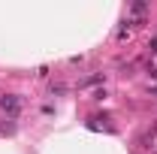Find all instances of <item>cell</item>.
Here are the masks:
<instances>
[{"instance_id": "3957f363", "label": "cell", "mask_w": 157, "mask_h": 154, "mask_svg": "<svg viewBox=\"0 0 157 154\" xmlns=\"http://www.w3.org/2000/svg\"><path fill=\"white\" fill-rule=\"evenodd\" d=\"M151 52H154V55H157V39H151Z\"/></svg>"}, {"instance_id": "7a4b0ae2", "label": "cell", "mask_w": 157, "mask_h": 154, "mask_svg": "<svg viewBox=\"0 0 157 154\" xmlns=\"http://www.w3.org/2000/svg\"><path fill=\"white\" fill-rule=\"evenodd\" d=\"M145 9H148V6H145V3H133V12H136V15H142V12H145Z\"/></svg>"}, {"instance_id": "6da1fadb", "label": "cell", "mask_w": 157, "mask_h": 154, "mask_svg": "<svg viewBox=\"0 0 157 154\" xmlns=\"http://www.w3.org/2000/svg\"><path fill=\"white\" fill-rule=\"evenodd\" d=\"M0 106L9 112V115H18V109H21V103H18V97H0Z\"/></svg>"}, {"instance_id": "277c9868", "label": "cell", "mask_w": 157, "mask_h": 154, "mask_svg": "<svg viewBox=\"0 0 157 154\" xmlns=\"http://www.w3.org/2000/svg\"><path fill=\"white\" fill-rule=\"evenodd\" d=\"M154 133H157V124H154V127H151V136H154Z\"/></svg>"}]
</instances>
